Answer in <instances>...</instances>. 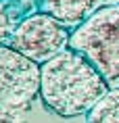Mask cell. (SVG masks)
<instances>
[{
	"label": "cell",
	"mask_w": 119,
	"mask_h": 123,
	"mask_svg": "<svg viewBox=\"0 0 119 123\" xmlns=\"http://www.w3.org/2000/svg\"><path fill=\"white\" fill-rule=\"evenodd\" d=\"M29 111H13V109H0V123H27Z\"/></svg>",
	"instance_id": "cell-8"
},
{
	"label": "cell",
	"mask_w": 119,
	"mask_h": 123,
	"mask_svg": "<svg viewBox=\"0 0 119 123\" xmlns=\"http://www.w3.org/2000/svg\"><path fill=\"white\" fill-rule=\"evenodd\" d=\"M102 0H42V13L52 15L67 27H77L100 8Z\"/></svg>",
	"instance_id": "cell-5"
},
{
	"label": "cell",
	"mask_w": 119,
	"mask_h": 123,
	"mask_svg": "<svg viewBox=\"0 0 119 123\" xmlns=\"http://www.w3.org/2000/svg\"><path fill=\"white\" fill-rule=\"evenodd\" d=\"M69 40L71 31L67 25H63L48 13H36L21 19L8 46L42 65L69 48Z\"/></svg>",
	"instance_id": "cell-4"
},
{
	"label": "cell",
	"mask_w": 119,
	"mask_h": 123,
	"mask_svg": "<svg viewBox=\"0 0 119 123\" xmlns=\"http://www.w3.org/2000/svg\"><path fill=\"white\" fill-rule=\"evenodd\" d=\"M40 96V65L8 44H0V109L31 111Z\"/></svg>",
	"instance_id": "cell-3"
},
{
	"label": "cell",
	"mask_w": 119,
	"mask_h": 123,
	"mask_svg": "<svg viewBox=\"0 0 119 123\" xmlns=\"http://www.w3.org/2000/svg\"><path fill=\"white\" fill-rule=\"evenodd\" d=\"M86 117L88 123H119V88H109Z\"/></svg>",
	"instance_id": "cell-6"
},
{
	"label": "cell",
	"mask_w": 119,
	"mask_h": 123,
	"mask_svg": "<svg viewBox=\"0 0 119 123\" xmlns=\"http://www.w3.org/2000/svg\"><path fill=\"white\" fill-rule=\"evenodd\" d=\"M69 48L81 52L109 88H119V2L96 8L81 25L73 27Z\"/></svg>",
	"instance_id": "cell-2"
},
{
	"label": "cell",
	"mask_w": 119,
	"mask_h": 123,
	"mask_svg": "<svg viewBox=\"0 0 119 123\" xmlns=\"http://www.w3.org/2000/svg\"><path fill=\"white\" fill-rule=\"evenodd\" d=\"M21 21H17V17H11V15L4 13V8L0 4V44H11V38H13L15 29Z\"/></svg>",
	"instance_id": "cell-7"
},
{
	"label": "cell",
	"mask_w": 119,
	"mask_h": 123,
	"mask_svg": "<svg viewBox=\"0 0 119 123\" xmlns=\"http://www.w3.org/2000/svg\"><path fill=\"white\" fill-rule=\"evenodd\" d=\"M109 84L81 52L65 48L40 65V100L59 117L88 115Z\"/></svg>",
	"instance_id": "cell-1"
}]
</instances>
